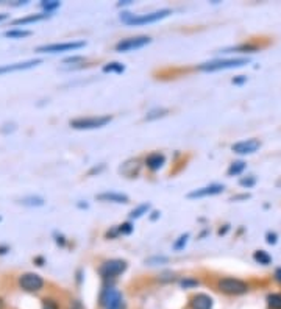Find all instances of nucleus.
<instances>
[{
    "mask_svg": "<svg viewBox=\"0 0 281 309\" xmlns=\"http://www.w3.org/2000/svg\"><path fill=\"white\" fill-rule=\"evenodd\" d=\"M169 14H172L170 10H158L153 13L147 14H131V13H124L120 19H122L125 24L128 25H146V24H153L164 18H167Z\"/></svg>",
    "mask_w": 281,
    "mask_h": 309,
    "instance_id": "obj_1",
    "label": "nucleus"
},
{
    "mask_svg": "<svg viewBox=\"0 0 281 309\" xmlns=\"http://www.w3.org/2000/svg\"><path fill=\"white\" fill-rule=\"evenodd\" d=\"M248 63H250V58H226V59H216V61H209V63H203L197 69L203 72H217V71H226V69L242 67Z\"/></svg>",
    "mask_w": 281,
    "mask_h": 309,
    "instance_id": "obj_2",
    "label": "nucleus"
},
{
    "mask_svg": "<svg viewBox=\"0 0 281 309\" xmlns=\"http://www.w3.org/2000/svg\"><path fill=\"white\" fill-rule=\"evenodd\" d=\"M112 120V116H88V117H78L71 120L69 125L75 130H95L102 128Z\"/></svg>",
    "mask_w": 281,
    "mask_h": 309,
    "instance_id": "obj_3",
    "label": "nucleus"
},
{
    "mask_svg": "<svg viewBox=\"0 0 281 309\" xmlns=\"http://www.w3.org/2000/svg\"><path fill=\"white\" fill-rule=\"evenodd\" d=\"M217 289L226 293V295H244V293L248 292L250 286L239 280V278H231V276H226V278H220L217 281Z\"/></svg>",
    "mask_w": 281,
    "mask_h": 309,
    "instance_id": "obj_4",
    "label": "nucleus"
},
{
    "mask_svg": "<svg viewBox=\"0 0 281 309\" xmlns=\"http://www.w3.org/2000/svg\"><path fill=\"white\" fill-rule=\"evenodd\" d=\"M100 305L103 309H122L124 308L122 292L117 290L114 286H106L100 293Z\"/></svg>",
    "mask_w": 281,
    "mask_h": 309,
    "instance_id": "obj_5",
    "label": "nucleus"
},
{
    "mask_svg": "<svg viewBox=\"0 0 281 309\" xmlns=\"http://www.w3.org/2000/svg\"><path fill=\"white\" fill-rule=\"evenodd\" d=\"M127 270V262L124 259H110L105 261L98 269L100 276L103 280H114L119 275H122Z\"/></svg>",
    "mask_w": 281,
    "mask_h": 309,
    "instance_id": "obj_6",
    "label": "nucleus"
},
{
    "mask_svg": "<svg viewBox=\"0 0 281 309\" xmlns=\"http://www.w3.org/2000/svg\"><path fill=\"white\" fill-rule=\"evenodd\" d=\"M85 41H71V42H56V44H47L37 47L36 52L39 53H61V52H72L85 47Z\"/></svg>",
    "mask_w": 281,
    "mask_h": 309,
    "instance_id": "obj_7",
    "label": "nucleus"
},
{
    "mask_svg": "<svg viewBox=\"0 0 281 309\" xmlns=\"http://www.w3.org/2000/svg\"><path fill=\"white\" fill-rule=\"evenodd\" d=\"M151 39L149 36H133V38H125V39L119 41L116 44V50L120 53H125V52H131V50H138L146 47L147 44H150Z\"/></svg>",
    "mask_w": 281,
    "mask_h": 309,
    "instance_id": "obj_8",
    "label": "nucleus"
},
{
    "mask_svg": "<svg viewBox=\"0 0 281 309\" xmlns=\"http://www.w3.org/2000/svg\"><path fill=\"white\" fill-rule=\"evenodd\" d=\"M19 286H20V289L25 292H39L44 288V280L41 275L28 272V273L20 275Z\"/></svg>",
    "mask_w": 281,
    "mask_h": 309,
    "instance_id": "obj_9",
    "label": "nucleus"
},
{
    "mask_svg": "<svg viewBox=\"0 0 281 309\" xmlns=\"http://www.w3.org/2000/svg\"><path fill=\"white\" fill-rule=\"evenodd\" d=\"M261 149V142L258 139H247V141H239L231 145V150L238 154H252Z\"/></svg>",
    "mask_w": 281,
    "mask_h": 309,
    "instance_id": "obj_10",
    "label": "nucleus"
},
{
    "mask_svg": "<svg viewBox=\"0 0 281 309\" xmlns=\"http://www.w3.org/2000/svg\"><path fill=\"white\" fill-rule=\"evenodd\" d=\"M225 189L224 184H209V186H205V188H199L192 192H189L187 197L189 198H203V197H211V195H217V194H222Z\"/></svg>",
    "mask_w": 281,
    "mask_h": 309,
    "instance_id": "obj_11",
    "label": "nucleus"
},
{
    "mask_svg": "<svg viewBox=\"0 0 281 309\" xmlns=\"http://www.w3.org/2000/svg\"><path fill=\"white\" fill-rule=\"evenodd\" d=\"M41 59H30L24 61V63H13V64H5L0 66V75L2 74H10V72H19V71H27V69H32L37 64H41Z\"/></svg>",
    "mask_w": 281,
    "mask_h": 309,
    "instance_id": "obj_12",
    "label": "nucleus"
},
{
    "mask_svg": "<svg viewBox=\"0 0 281 309\" xmlns=\"http://www.w3.org/2000/svg\"><path fill=\"white\" fill-rule=\"evenodd\" d=\"M191 309H212L214 308V300L208 293H197L189 301Z\"/></svg>",
    "mask_w": 281,
    "mask_h": 309,
    "instance_id": "obj_13",
    "label": "nucleus"
},
{
    "mask_svg": "<svg viewBox=\"0 0 281 309\" xmlns=\"http://www.w3.org/2000/svg\"><path fill=\"white\" fill-rule=\"evenodd\" d=\"M97 200L98 202H105V203H117V205H125L130 200L125 194H119V192H102V194H97Z\"/></svg>",
    "mask_w": 281,
    "mask_h": 309,
    "instance_id": "obj_14",
    "label": "nucleus"
},
{
    "mask_svg": "<svg viewBox=\"0 0 281 309\" xmlns=\"http://www.w3.org/2000/svg\"><path fill=\"white\" fill-rule=\"evenodd\" d=\"M166 164V156L163 153H159V152H153V153H150L149 156L146 158V166L150 169V171H159L163 166Z\"/></svg>",
    "mask_w": 281,
    "mask_h": 309,
    "instance_id": "obj_15",
    "label": "nucleus"
},
{
    "mask_svg": "<svg viewBox=\"0 0 281 309\" xmlns=\"http://www.w3.org/2000/svg\"><path fill=\"white\" fill-rule=\"evenodd\" d=\"M260 50V47L255 44H241V45H236V47H228V49H224L220 50V53H224V55H226V53H234V52H241V53H255Z\"/></svg>",
    "mask_w": 281,
    "mask_h": 309,
    "instance_id": "obj_16",
    "label": "nucleus"
},
{
    "mask_svg": "<svg viewBox=\"0 0 281 309\" xmlns=\"http://www.w3.org/2000/svg\"><path fill=\"white\" fill-rule=\"evenodd\" d=\"M50 18L49 13H39V14H32V16H27V18H20L16 19L13 22V25H27V24H32V22H39Z\"/></svg>",
    "mask_w": 281,
    "mask_h": 309,
    "instance_id": "obj_17",
    "label": "nucleus"
},
{
    "mask_svg": "<svg viewBox=\"0 0 281 309\" xmlns=\"http://www.w3.org/2000/svg\"><path fill=\"white\" fill-rule=\"evenodd\" d=\"M19 203L20 205H24V206H30V208H37V206H42L45 202H44V198L42 197H37V195H30V197H24V198H20L19 200Z\"/></svg>",
    "mask_w": 281,
    "mask_h": 309,
    "instance_id": "obj_18",
    "label": "nucleus"
},
{
    "mask_svg": "<svg viewBox=\"0 0 281 309\" xmlns=\"http://www.w3.org/2000/svg\"><path fill=\"white\" fill-rule=\"evenodd\" d=\"M245 167H247V164L244 163V161H234V163L230 164L228 172L226 174H228V176H238L245 171Z\"/></svg>",
    "mask_w": 281,
    "mask_h": 309,
    "instance_id": "obj_19",
    "label": "nucleus"
},
{
    "mask_svg": "<svg viewBox=\"0 0 281 309\" xmlns=\"http://www.w3.org/2000/svg\"><path fill=\"white\" fill-rule=\"evenodd\" d=\"M253 259L258 262V264H262V266H269L270 262H272V256H270V254H269L267 251H264V250H258V251H255Z\"/></svg>",
    "mask_w": 281,
    "mask_h": 309,
    "instance_id": "obj_20",
    "label": "nucleus"
},
{
    "mask_svg": "<svg viewBox=\"0 0 281 309\" xmlns=\"http://www.w3.org/2000/svg\"><path fill=\"white\" fill-rule=\"evenodd\" d=\"M125 71V66L122 63H108L103 66V72L105 74H122Z\"/></svg>",
    "mask_w": 281,
    "mask_h": 309,
    "instance_id": "obj_21",
    "label": "nucleus"
},
{
    "mask_svg": "<svg viewBox=\"0 0 281 309\" xmlns=\"http://www.w3.org/2000/svg\"><path fill=\"white\" fill-rule=\"evenodd\" d=\"M32 35L30 30H19V28H14V30H8V32H5L6 38H11V39H20V38H27Z\"/></svg>",
    "mask_w": 281,
    "mask_h": 309,
    "instance_id": "obj_22",
    "label": "nucleus"
},
{
    "mask_svg": "<svg viewBox=\"0 0 281 309\" xmlns=\"http://www.w3.org/2000/svg\"><path fill=\"white\" fill-rule=\"evenodd\" d=\"M265 301L269 309H281V293H269Z\"/></svg>",
    "mask_w": 281,
    "mask_h": 309,
    "instance_id": "obj_23",
    "label": "nucleus"
},
{
    "mask_svg": "<svg viewBox=\"0 0 281 309\" xmlns=\"http://www.w3.org/2000/svg\"><path fill=\"white\" fill-rule=\"evenodd\" d=\"M149 210H150V205L149 203H142L138 208H134V210L130 212V219H139V217H142L144 214H147Z\"/></svg>",
    "mask_w": 281,
    "mask_h": 309,
    "instance_id": "obj_24",
    "label": "nucleus"
},
{
    "mask_svg": "<svg viewBox=\"0 0 281 309\" xmlns=\"http://www.w3.org/2000/svg\"><path fill=\"white\" fill-rule=\"evenodd\" d=\"M167 113H169V110H166V108H156V110H151V111L147 113L146 119L147 120H155L158 117H164Z\"/></svg>",
    "mask_w": 281,
    "mask_h": 309,
    "instance_id": "obj_25",
    "label": "nucleus"
},
{
    "mask_svg": "<svg viewBox=\"0 0 281 309\" xmlns=\"http://www.w3.org/2000/svg\"><path fill=\"white\" fill-rule=\"evenodd\" d=\"M199 284H200V281L195 280V278H191V276L181 278V280H180V286L183 289H192V288H197Z\"/></svg>",
    "mask_w": 281,
    "mask_h": 309,
    "instance_id": "obj_26",
    "label": "nucleus"
},
{
    "mask_svg": "<svg viewBox=\"0 0 281 309\" xmlns=\"http://www.w3.org/2000/svg\"><path fill=\"white\" fill-rule=\"evenodd\" d=\"M59 2H56V0H44V2H41V8L44 10V13H49L50 11H55L56 8H59Z\"/></svg>",
    "mask_w": 281,
    "mask_h": 309,
    "instance_id": "obj_27",
    "label": "nucleus"
},
{
    "mask_svg": "<svg viewBox=\"0 0 281 309\" xmlns=\"http://www.w3.org/2000/svg\"><path fill=\"white\" fill-rule=\"evenodd\" d=\"M187 241H189V233L181 234V236L177 239V241H175V244H173V250H177V251L183 250L185 247H186V244H187Z\"/></svg>",
    "mask_w": 281,
    "mask_h": 309,
    "instance_id": "obj_28",
    "label": "nucleus"
},
{
    "mask_svg": "<svg viewBox=\"0 0 281 309\" xmlns=\"http://www.w3.org/2000/svg\"><path fill=\"white\" fill-rule=\"evenodd\" d=\"M131 231H133L131 223H122V225L116 228V234H130Z\"/></svg>",
    "mask_w": 281,
    "mask_h": 309,
    "instance_id": "obj_29",
    "label": "nucleus"
},
{
    "mask_svg": "<svg viewBox=\"0 0 281 309\" xmlns=\"http://www.w3.org/2000/svg\"><path fill=\"white\" fill-rule=\"evenodd\" d=\"M255 183H256V178H255L253 175H250V176H244V178H241V180H239V184H241V186H244V188H252Z\"/></svg>",
    "mask_w": 281,
    "mask_h": 309,
    "instance_id": "obj_30",
    "label": "nucleus"
},
{
    "mask_svg": "<svg viewBox=\"0 0 281 309\" xmlns=\"http://www.w3.org/2000/svg\"><path fill=\"white\" fill-rule=\"evenodd\" d=\"M42 309H59L58 303L55 300H52V298H45L42 301Z\"/></svg>",
    "mask_w": 281,
    "mask_h": 309,
    "instance_id": "obj_31",
    "label": "nucleus"
},
{
    "mask_svg": "<svg viewBox=\"0 0 281 309\" xmlns=\"http://www.w3.org/2000/svg\"><path fill=\"white\" fill-rule=\"evenodd\" d=\"M146 262H147V264H150V266H156V264H163V262H167V258H164V256H153V258H149Z\"/></svg>",
    "mask_w": 281,
    "mask_h": 309,
    "instance_id": "obj_32",
    "label": "nucleus"
},
{
    "mask_svg": "<svg viewBox=\"0 0 281 309\" xmlns=\"http://www.w3.org/2000/svg\"><path fill=\"white\" fill-rule=\"evenodd\" d=\"M277 239H278L277 233H272V231H269V233L265 234V241H267V244H270V245L277 244Z\"/></svg>",
    "mask_w": 281,
    "mask_h": 309,
    "instance_id": "obj_33",
    "label": "nucleus"
},
{
    "mask_svg": "<svg viewBox=\"0 0 281 309\" xmlns=\"http://www.w3.org/2000/svg\"><path fill=\"white\" fill-rule=\"evenodd\" d=\"M247 81V77H244V75H239V77H236V78H233V83L234 84H242V83H245Z\"/></svg>",
    "mask_w": 281,
    "mask_h": 309,
    "instance_id": "obj_34",
    "label": "nucleus"
},
{
    "mask_svg": "<svg viewBox=\"0 0 281 309\" xmlns=\"http://www.w3.org/2000/svg\"><path fill=\"white\" fill-rule=\"evenodd\" d=\"M77 61H85V59H83L81 57H72V58H67V59H64V63L66 64H69V63H77Z\"/></svg>",
    "mask_w": 281,
    "mask_h": 309,
    "instance_id": "obj_35",
    "label": "nucleus"
},
{
    "mask_svg": "<svg viewBox=\"0 0 281 309\" xmlns=\"http://www.w3.org/2000/svg\"><path fill=\"white\" fill-rule=\"evenodd\" d=\"M71 309H83V306H81V303H80L78 300H75L74 303L71 305Z\"/></svg>",
    "mask_w": 281,
    "mask_h": 309,
    "instance_id": "obj_36",
    "label": "nucleus"
},
{
    "mask_svg": "<svg viewBox=\"0 0 281 309\" xmlns=\"http://www.w3.org/2000/svg\"><path fill=\"white\" fill-rule=\"evenodd\" d=\"M275 280H277L278 283H281V267H278V269L275 270Z\"/></svg>",
    "mask_w": 281,
    "mask_h": 309,
    "instance_id": "obj_37",
    "label": "nucleus"
},
{
    "mask_svg": "<svg viewBox=\"0 0 281 309\" xmlns=\"http://www.w3.org/2000/svg\"><path fill=\"white\" fill-rule=\"evenodd\" d=\"M250 195L248 194H245V195H238V197H233L231 200H233V202H236V200H247Z\"/></svg>",
    "mask_w": 281,
    "mask_h": 309,
    "instance_id": "obj_38",
    "label": "nucleus"
},
{
    "mask_svg": "<svg viewBox=\"0 0 281 309\" xmlns=\"http://www.w3.org/2000/svg\"><path fill=\"white\" fill-rule=\"evenodd\" d=\"M6 251H10V247H6V245H0V254H5Z\"/></svg>",
    "mask_w": 281,
    "mask_h": 309,
    "instance_id": "obj_39",
    "label": "nucleus"
},
{
    "mask_svg": "<svg viewBox=\"0 0 281 309\" xmlns=\"http://www.w3.org/2000/svg\"><path fill=\"white\" fill-rule=\"evenodd\" d=\"M6 127H10V130H14V128H16V127H14V123H10V125H6ZM0 131H2V133H8V128H2Z\"/></svg>",
    "mask_w": 281,
    "mask_h": 309,
    "instance_id": "obj_40",
    "label": "nucleus"
},
{
    "mask_svg": "<svg viewBox=\"0 0 281 309\" xmlns=\"http://www.w3.org/2000/svg\"><path fill=\"white\" fill-rule=\"evenodd\" d=\"M35 262H37V266H44V259L42 258H36Z\"/></svg>",
    "mask_w": 281,
    "mask_h": 309,
    "instance_id": "obj_41",
    "label": "nucleus"
},
{
    "mask_svg": "<svg viewBox=\"0 0 281 309\" xmlns=\"http://www.w3.org/2000/svg\"><path fill=\"white\" fill-rule=\"evenodd\" d=\"M56 242H58V244H61V245H64V237H63V236H59V237L56 239Z\"/></svg>",
    "mask_w": 281,
    "mask_h": 309,
    "instance_id": "obj_42",
    "label": "nucleus"
},
{
    "mask_svg": "<svg viewBox=\"0 0 281 309\" xmlns=\"http://www.w3.org/2000/svg\"><path fill=\"white\" fill-rule=\"evenodd\" d=\"M6 18H8V14H3V13H2V14H0V22H2V20H5Z\"/></svg>",
    "mask_w": 281,
    "mask_h": 309,
    "instance_id": "obj_43",
    "label": "nucleus"
},
{
    "mask_svg": "<svg viewBox=\"0 0 281 309\" xmlns=\"http://www.w3.org/2000/svg\"><path fill=\"white\" fill-rule=\"evenodd\" d=\"M158 215H159V212H153V215H151V219H153V220H155V219L158 217Z\"/></svg>",
    "mask_w": 281,
    "mask_h": 309,
    "instance_id": "obj_44",
    "label": "nucleus"
},
{
    "mask_svg": "<svg viewBox=\"0 0 281 309\" xmlns=\"http://www.w3.org/2000/svg\"><path fill=\"white\" fill-rule=\"evenodd\" d=\"M0 309H3V300L0 298Z\"/></svg>",
    "mask_w": 281,
    "mask_h": 309,
    "instance_id": "obj_45",
    "label": "nucleus"
},
{
    "mask_svg": "<svg viewBox=\"0 0 281 309\" xmlns=\"http://www.w3.org/2000/svg\"><path fill=\"white\" fill-rule=\"evenodd\" d=\"M0 220H2V217H0Z\"/></svg>",
    "mask_w": 281,
    "mask_h": 309,
    "instance_id": "obj_46",
    "label": "nucleus"
}]
</instances>
